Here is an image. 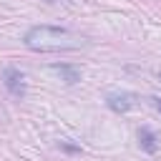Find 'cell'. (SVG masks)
Wrapping results in <instances>:
<instances>
[{"mask_svg": "<svg viewBox=\"0 0 161 161\" xmlns=\"http://www.w3.org/2000/svg\"><path fill=\"white\" fill-rule=\"evenodd\" d=\"M23 43L30 50L38 53H58V50H78L86 48L88 40L68 28H53V25H35L25 33Z\"/></svg>", "mask_w": 161, "mask_h": 161, "instance_id": "1", "label": "cell"}, {"mask_svg": "<svg viewBox=\"0 0 161 161\" xmlns=\"http://www.w3.org/2000/svg\"><path fill=\"white\" fill-rule=\"evenodd\" d=\"M106 103H108L111 111L126 113V111H131V108L138 106V98H136V93H108L106 96Z\"/></svg>", "mask_w": 161, "mask_h": 161, "instance_id": "2", "label": "cell"}, {"mask_svg": "<svg viewBox=\"0 0 161 161\" xmlns=\"http://www.w3.org/2000/svg\"><path fill=\"white\" fill-rule=\"evenodd\" d=\"M3 78H5V88H8L15 98H23V96H25V75H23L18 68H5Z\"/></svg>", "mask_w": 161, "mask_h": 161, "instance_id": "3", "label": "cell"}, {"mask_svg": "<svg viewBox=\"0 0 161 161\" xmlns=\"http://www.w3.org/2000/svg\"><path fill=\"white\" fill-rule=\"evenodd\" d=\"M50 70H53V73H58L65 83H78V80H80V70H78V68H73V65H58V63H53V65H50Z\"/></svg>", "mask_w": 161, "mask_h": 161, "instance_id": "4", "label": "cell"}, {"mask_svg": "<svg viewBox=\"0 0 161 161\" xmlns=\"http://www.w3.org/2000/svg\"><path fill=\"white\" fill-rule=\"evenodd\" d=\"M138 143H141V148L146 151V153H153L156 151V136H153V131L151 128H138Z\"/></svg>", "mask_w": 161, "mask_h": 161, "instance_id": "5", "label": "cell"}, {"mask_svg": "<svg viewBox=\"0 0 161 161\" xmlns=\"http://www.w3.org/2000/svg\"><path fill=\"white\" fill-rule=\"evenodd\" d=\"M151 101H153V106H156V111L161 113V98H151Z\"/></svg>", "mask_w": 161, "mask_h": 161, "instance_id": "6", "label": "cell"}, {"mask_svg": "<svg viewBox=\"0 0 161 161\" xmlns=\"http://www.w3.org/2000/svg\"><path fill=\"white\" fill-rule=\"evenodd\" d=\"M158 80H161V73H158Z\"/></svg>", "mask_w": 161, "mask_h": 161, "instance_id": "7", "label": "cell"}]
</instances>
